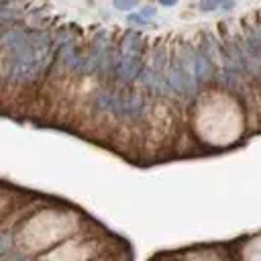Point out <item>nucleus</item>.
Returning <instances> with one entry per match:
<instances>
[{"label": "nucleus", "instance_id": "nucleus-12", "mask_svg": "<svg viewBox=\"0 0 261 261\" xmlns=\"http://www.w3.org/2000/svg\"><path fill=\"white\" fill-rule=\"evenodd\" d=\"M141 14H143V16H155V8L147 6V8H143V10H141Z\"/></svg>", "mask_w": 261, "mask_h": 261}, {"label": "nucleus", "instance_id": "nucleus-6", "mask_svg": "<svg viewBox=\"0 0 261 261\" xmlns=\"http://www.w3.org/2000/svg\"><path fill=\"white\" fill-rule=\"evenodd\" d=\"M247 45H249V53H251V57H255V59L261 61V29H257V31L249 37Z\"/></svg>", "mask_w": 261, "mask_h": 261}, {"label": "nucleus", "instance_id": "nucleus-1", "mask_svg": "<svg viewBox=\"0 0 261 261\" xmlns=\"http://www.w3.org/2000/svg\"><path fill=\"white\" fill-rule=\"evenodd\" d=\"M198 133L214 145L234 141L241 133V114L234 102L224 96L206 100L198 110Z\"/></svg>", "mask_w": 261, "mask_h": 261}, {"label": "nucleus", "instance_id": "nucleus-11", "mask_svg": "<svg viewBox=\"0 0 261 261\" xmlns=\"http://www.w3.org/2000/svg\"><path fill=\"white\" fill-rule=\"evenodd\" d=\"M120 67H122V73H124V75H133V67H135V61H130V59H124Z\"/></svg>", "mask_w": 261, "mask_h": 261}, {"label": "nucleus", "instance_id": "nucleus-2", "mask_svg": "<svg viewBox=\"0 0 261 261\" xmlns=\"http://www.w3.org/2000/svg\"><path fill=\"white\" fill-rule=\"evenodd\" d=\"M73 228H75V218L71 214L41 212L22 226L20 245L31 253L45 251L55 243L63 241L67 234H71Z\"/></svg>", "mask_w": 261, "mask_h": 261}, {"label": "nucleus", "instance_id": "nucleus-4", "mask_svg": "<svg viewBox=\"0 0 261 261\" xmlns=\"http://www.w3.org/2000/svg\"><path fill=\"white\" fill-rule=\"evenodd\" d=\"M234 0H200L198 8L202 12H216V10H232L234 8Z\"/></svg>", "mask_w": 261, "mask_h": 261}, {"label": "nucleus", "instance_id": "nucleus-10", "mask_svg": "<svg viewBox=\"0 0 261 261\" xmlns=\"http://www.w3.org/2000/svg\"><path fill=\"white\" fill-rule=\"evenodd\" d=\"M130 24H147V20H145V16L143 14H128V18H126Z\"/></svg>", "mask_w": 261, "mask_h": 261}, {"label": "nucleus", "instance_id": "nucleus-7", "mask_svg": "<svg viewBox=\"0 0 261 261\" xmlns=\"http://www.w3.org/2000/svg\"><path fill=\"white\" fill-rule=\"evenodd\" d=\"M112 4H114V8H118V10H126V12H130L133 8L139 6V0H112Z\"/></svg>", "mask_w": 261, "mask_h": 261}, {"label": "nucleus", "instance_id": "nucleus-8", "mask_svg": "<svg viewBox=\"0 0 261 261\" xmlns=\"http://www.w3.org/2000/svg\"><path fill=\"white\" fill-rule=\"evenodd\" d=\"M188 261H220L214 253H194L188 257Z\"/></svg>", "mask_w": 261, "mask_h": 261}, {"label": "nucleus", "instance_id": "nucleus-13", "mask_svg": "<svg viewBox=\"0 0 261 261\" xmlns=\"http://www.w3.org/2000/svg\"><path fill=\"white\" fill-rule=\"evenodd\" d=\"M0 16H10V12H8V6H6V2H0Z\"/></svg>", "mask_w": 261, "mask_h": 261}, {"label": "nucleus", "instance_id": "nucleus-14", "mask_svg": "<svg viewBox=\"0 0 261 261\" xmlns=\"http://www.w3.org/2000/svg\"><path fill=\"white\" fill-rule=\"evenodd\" d=\"M159 4H161V6L171 8V6H175V4H177V0H159Z\"/></svg>", "mask_w": 261, "mask_h": 261}, {"label": "nucleus", "instance_id": "nucleus-5", "mask_svg": "<svg viewBox=\"0 0 261 261\" xmlns=\"http://www.w3.org/2000/svg\"><path fill=\"white\" fill-rule=\"evenodd\" d=\"M243 259H245V261H261V237L253 239V241L247 245V249H245V253H243Z\"/></svg>", "mask_w": 261, "mask_h": 261}, {"label": "nucleus", "instance_id": "nucleus-9", "mask_svg": "<svg viewBox=\"0 0 261 261\" xmlns=\"http://www.w3.org/2000/svg\"><path fill=\"white\" fill-rule=\"evenodd\" d=\"M128 47H130V49H137V47H139V37H137V35H128V37H126L124 49H128Z\"/></svg>", "mask_w": 261, "mask_h": 261}, {"label": "nucleus", "instance_id": "nucleus-3", "mask_svg": "<svg viewBox=\"0 0 261 261\" xmlns=\"http://www.w3.org/2000/svg\"><path fill=\"white\" fill-rule=\"evenodd\" d=\"M96 253V243H65L55 247L45 261H88Z\"/></svg>", "mask_w": 261, "mask_h": 261}]
</instances>
